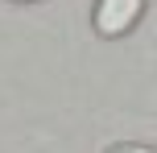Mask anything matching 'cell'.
Masks as SVG:
<instances>
[{"mask_svg":"<svg viewBox=\"0 0 157 153\" xmlns=\"http://www.w3.org/2000/svg\"><path fill=\"white\" fill-rule=\"evenodd\" d=\"M141 8H145V0H99L95 4V29L103 37H120L136 25Z\"/></svg>","mask_w":157,"mask_h":153,"instance_id":"1","label":"cell"},{"mask_svg":"<svg viewBox=\"0 0 157 153\" xmlns=\"http://www.w3.org/2000/svg\"><path fill=\"white\" fill-rule=\"evenodd\" d=\"M108 153H157V149H149V145H112Z\"/></svg>","mask_w":157,"mask_h":153,"instance_id":"2","label":"cell"}]
</instances>
